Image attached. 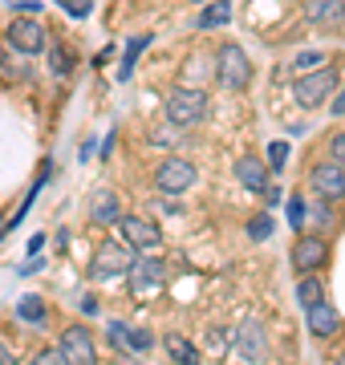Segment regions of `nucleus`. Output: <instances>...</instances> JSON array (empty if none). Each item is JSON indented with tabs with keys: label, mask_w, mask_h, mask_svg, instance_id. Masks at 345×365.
<instances>
[{
	"label": "nucleus",
	"mask_w": 345,
	"mask_h": 365,
	"mask_svg": "<svg viewBox=\"0 0 345 365\" xmlns=\"http://www.w3.org/2000/svg\"><path fill=\"white\" fill-rule=\"evenodd\" d=\"M333 90H337V69L321 66V69H313V73H297L292 98H297V106H305V110H317L321 102H329Z\"/></svg>",
	"instance_id": "obj_1"
},
{
	"label": "nucleus",
	"mask_w": 345,
	"mask_h": 365,
	"mask_svg": "<svg viewBox=\"0 0 345 365\" xmlns=\"http://www.w3.org/2000/svg\"><path fill=\"white\" fill-rule=\"evenodd\" d=\"M134 268V256H130V244L126 240H106V244H98V252H93L90 260V276H98V280H114V276H126Z\"/></svg>",
	"instance_id": "obj_2"
},
{
	"label": "nucleus",
	"mask_w": 345,
	"mask_h": 365,
	"mask_svg": "<svg viewBox=\"0 0 345 365\" xmlns=\"http://www.w3.org/2000/svg\"><path fill=\"white\" fill-rule=\"evenodd\" d=\"M167 118H171V126H179V130L200 126L203 118H207V98H203V90H187V86H179V90L167 98Z\"/></svg>",
	"instance_id": "obj_3"
},
{
	"label": "nucleus",
	"mask_w": 345,
	"mask_h": 365,
	"mask_svg": "<svg viewBox=\"0 0 345 365\" xmlns=\"http://www.w3.org/2000/svg\"><path fill=\"white\" fill-rule=\"evenodd\" d=\"M215 78L224 90H244L248 81H252V61H248V53L240 49V45H224L220 57H215Z\"/></svg>",
	"instance_id": "obj_4"
},
{
	"label": "nucleus",
	"mask_w": 345,
	"mask_h": 365,
	"mask_svg": "<svg viewBox=\"0 0 345 365\" xmlns=\"http://www.w3.org/2000/svg\"><path fill=\"white\" fill-rule=\"evenodd\" d=\"M163 280H167V268L159 260H150V252H146L143 260H134V268L126 272V284L138 300H150L163 292Z\"/></svg>",
	"instance_id": "obj_5"
},
{
	"label": "nucleus",
	"mask_w": 345,
	"mask_h": 365,
	"mask_svg": "<svg viewBox=\"0 0 345 365\" xmlns=\"http://www.w3.org/2000/svg\"><path fill=\"white\" fill-rule=\"evenodd\" d=\"M309 182H313V191H317V199H329V203H337V199H345V163H317V167L309 170Z\"/></svg>",
	"instance_id": "obj_6"
},
{
	"label": "nucleus",
	"mask_w": 345,
	"mask_h": 365,
	"mask_svg": "<svg viewBox=\"0 0 345 365\" xmlns=\"http://www.w3.org/2000/svg\"><path fill=\"white\" fill-rule=\"evenodd\" d=\"M118 232H122V240H126L134 252H159V244H163L159 227H155V223H146V220H138V215H122Z\"/></svg>",
	"instance_id": "obj_7"
},
{
	"label": "nucleus",
	"mask_w": 345,
	"mask_h": 365,
	"mask_svg": "<svg viewBox=\"0 0 345 365\" xmlns=\"http://www.w3.org/2000/svg\"><path fill=\"white\" fill-rule=\"evenodd\" d=\"M195 182V167L187 163V158H167L159 170H155V187H159L163 195H179Z\"/></svg>",
	"instance_id": "obj_8"
},
{
	"label": "nucleus",
	"mask_w": 345,
	"mask_h": 365,
	"mask_svg": "<svg viewBox=\"0 0 345 365\" xmlns=\"http://www.w3.org/2000/svg\"><path fill=\"white\" fill-rule=\"evenodd\" d=\"M4 37H9V45H13L16 53H25V57H33V53L45 49V29H41L33 16H16Z\"/></svg>",
	"instance_id": "obj_9"
},
{
	"label": "nucleus",
	"mask_w": 345,
	"mask_h": 365,
	"mask_svg": "<svg viewBox=\"0 0 345 365\" xmlns=\"http://www.w3.org/2000/svg\"><path fill=\"white\" fill-rule=\"evenodd\" d=\"M325 260H329V244H325L321 235H301V240L292 244V268H297V272H317Z\"/></svg>",
	"instance_id": "obj_10"
},
{
	"label": "nucleus",
	"mask_w": 345,
	"mask_h": 365,
	"mask_svg": "<svg viewBox=\"0 0 345 365\" xmlns=\"http://www.w3.org/2000/svg\"><path fill=\"white\" fill-rule=\"evenodd\" d=\"M61 353H66L69 365H90L93 361V337H90V329L69 325L66 333H61Z\"/></svg>",
	"instance_id": "obj_11"
},
{
	"label": "nucleus",
	"mask_w": 345,
	"mask_h": 365,
	"mask_svg": "<svg viewBox=\"0 0 345 365\" xmlns=\"http://www.w3.org/2000/svg\"><path fill=\"white\" fill-rule=\"evenodd\" d=\"M337 329H341V317H337V309L329 300H321V304L309 309V333L313 337H337Z\"/></svg>",
	"instance_id": "obj_12"
},
{
	"label": "nucleus",
	"mask_w": 345,
	"mask_h": 365,
	"mask_svg": "<svg viewBox=\"0 0 345 365\" xmlns=\"http://www.w3.org/2000/svg\"><path fill=\"white\" fill-rule=\"evenodd\" d=\"M268 170L272 167H264L260 158H252V155H244L236 163V179L248 187V191H268Z\"/></svg>",
	"instance_id": "obj_13"
},
{
	"label": "nucleus",
	"mask_w": 345,
	"mask_h": 365,
	"mask_svg": "<svg viewBox=\"0 0 345 365\" xmlns=\"http://www.w3.org/2000/svg\"><path fill=\"white\" fill-rule=\"evenodd\" d=\"M90 220L93 223H118L122 220V203L114 191H98V195L90 199Z\"/></svg>",
	"instance_id": "obj_14"
},
{
	"label": "nucleus",
	"mask_w": 345,
	"mask_h": 365,
	"mask_svg": "<svg viewBox=\"0 0 345 365\" xmlns=\"http://www.w3.org/2000/svg\"><path fill=\"white\" fill-rule=\"evenodd\" d=\"M236 349H240V357H248V361H260L268 353V345H264V333H260V325H244L240 329V341H236Z\"/></svg>",
	"instance_id": "obj_15"
},
{
	"label": "nucleus",
	"mask_w": 345,
	"mask_h": 365,
	"mask_svg": "<svg viewBox=\"0 0 345 365\" xmlns=\"http://www.w3.org/2000/svg\"><path fill=\"white\" fill-rule=\"evenodd\" d=\"M309 21H317V25H341L345 21V4L341 0H309Z\"/></svg>",
	"instance_id": "obj_16"
},
{
	"label": "nucleus",
	"mask_w": 345,
	"mask_h": 365,
	"mask_svg": "<svg viewBox=\"0 0 345 365\" xmlns=\"http://www.w3.org/2000/svg\"><path fill=\"white\" fill-rule=\"evenodd\" d=\"M297 300H301L305 309H313V304L325 300V284H321L317 272H301V280H297Z\"/></svg>",
	"instance_id": "obj_17"
},
{
	"label": "nucleus",
	"mask_w": 345,
	"mask_h": 365,
	"mask_svg": "<svg viewBox=\"0 0 345 365\" xmlns=\"http://www.w3.org/2000/svg\"><path fill=\"white\" fill-rule=\"evenodd\" d=\"M163 349H167L171 361H200V349L187 337H179V333H167V337H163Z\"/></svg>",
	"instance_id": "obj_18"
},
{
	"label": "nucleus",
	"mask_w": 345,
	"mask_h": 365,
	"mask_svg": "<svg viewBox=\"0 0 345 365\" xmlns=\"http://www.w3.org/2000/svg\"><path fill=\"white\" fill-rule=\"evenodd\" d=\"M232 21V4L227 0H215V4H207L200 16V29H215V25H227Z\"/></svg>",
	"instance_id": "obj_19"
},
{
	"label": "nucleus",
	"mask_w": 345,
	"mask_h": 365,
	"mask_svg": "<svg viewBox=\"0 0 345 365\" xmlns=\"http://www.w3.org/2000/svg\"><path fill=\"white\" fill-rule=\"evenodd\" d=\"M16 317H21V321H33V325H45V309H41L37 297L21 300V304H16Z\"/></svg>",
	"instance_id": "obj_20"
},
{
	"label": "nucleus",
	"mask_w": 345,
	"mask_h": 365,
	"mask_svg": "<svg viewBox=\"0 0 345 365\" xmlns=\"http://www.w3.org/2000/svg\"><path fill=\"white\" fill-rule=\"evenodd\" d=\"M321 66H329V57H325V53H317V49L301 53V57L292 61V69H297V73H313V69H321Z\"/></svg>",
	"instance_id": "obj_21"
},
{
	"label": "nucleus",
	"mask_w": 345,
	"mask_h": 365,
	"mask_svg": "<svg viewBox=\"0 0 345 365\" xmlns=\"http://www.w3.org/2000/svg\"><path fill=\"white\" fill-rule=\"evenodd\" d=\"M146 41H150V37H134V41H130V49H126V57H122V69H118L122 78H130V73H134V61H138V53L146 49Z\"/></svg>",
	"instance_id": "obj_22"
},
{
	"label": "nucleus",
	"mask_w": 345,
	"mask_h": 365,
	"mask_svg": "<svg viewBox=\"0 0 345 365\" xmlns=\"http://www.w3.org/2000/svg\"><path fill=\"white\" fill-rule=\"evenodd\" d=\"M49 66H53V73H73V53L69 49H53V57H49Z\"/></svg>",
	"instance_id": "obj_23"
},
{
	"label": "nucleus",
	"mask_w": 345,
	"mask_h": 365,
	"mask_svg": "<svg viewBox=\"0 0 345 365\" xmlns=\"http://www.w3.org/2000/svg\"><path fill=\"white\" fill-rule=\"evenodd\" d=\"M289 223L297 232H305V199H289Z\"/></svg>",
	"instance_id": "obj_24"
},
{
	"label": "nucleus",
	"mask_w": 345,
	"mask_h": 365,
	"mask_svg": "<svg viewBox=\"0 0 345 365\" xmlns=\"http://www.w3.org/2000/svg\"><path fill=\"white\" fill-rule=\"evenodd\" d=\"M248 235H252V240H268V235H272V220H268V215H256V220L248 223Z\"/></svg>",
	"instance_id": "obj_25"
},
{
	"label": "nucleus",
	"mask_w": 345,
	"mask_h": 365,
	"mask_svg": "<svg viewBox=\"0 0 345 365\" xmlns=\"http://www.w3.org/2000/svg\"><path fill=\"white\" fill-rule=\"evenodd\" d=\"M268 163H272V170H284V163H289V146L272 143V146H268Z\"/></svg>",
	"instance_id": "obj_26"
},
{
	"label": "nucleus",
	"mask_w": 345,
	"mask_h": 365,
	"mask_svg": "<svg viewBox=\"0 0 345 365\" xmlns=\"http://www.w3.org/2000/svg\"><path fill=\"white\" fill-rule=\"evenodd\" d=\"M150 345H155V337H150L146 329H130V349L146 353V349H150Z\"/></svg>",
	"instance_id": "obj_27"
},
{
	"label": "nucleus",
	"mask_w": 345,
	"mask_h": 365,
	"mask_svg": "<svg viewBox=\"0 0 345 365\" xmlns=\"http://www.w3.org/2000/svg\"><path fill=\"white\" fill-rule=\"evenodd\" d=\"M110 341H114L118 349H122V345H130V329H126V325H118V321H114V325H110Z\"/></svg>",
	"instance_id": "obj_28"
},
{
	"label": "nucleus",
	"mask_w": 345,
	"mask_h": 365,
	"mask_svg": "<svg viewBox=\"0 0 345 365\" xmlns=\"http://www.w3.org/2000/svg\"><path fill=\"white\" fill-rule=\"evenodd\" d=\"M325 203H329V199H321V207L313 203V215H309V220H313V227H329V211H325Z\"/></svg>",
	"instance_id": "obj_29"
},
{
	"label": "nucleus",
	"mask_w": 345,
	"mask_h": 365,
	"mask_svg": "<svg viewBox=\"0 0 345 365\" xmlns=\"http://www.w3.org/2000/svg\"><path fill=\"white\" fill-rule=\"evenodd\" d=\"M66 9H69V16H90V0H66Z\"/></svg>",
	"instance_id": "obj_30"
},
{
	"label": "nucleus",
	"mask_w": 345,
	"mask_h": 365,
	"mask_svg": "<svg viewBox=\"0 0 345 365\" xmlns=\"http://www.w3.org/2000/svg\"><path fill=\"white\" fill-rule=\"evenodd\" d=\"M329 150H333V158H337V163H345V130L329 138Z\"/></svg>",
	"instance_id": "obj_31"
},
{
	"label": "nucleus",
	"mask_w": 345,
	"mask_h": 365,
	"mask_svg": "<svg viewBox=\"0 0 345 365\" xmlns=\"http://www.w3.org/2000/svg\"><path fill=\"white\" fill-rule=\"evenodd\" d=\"M13 9H16V13H37L41 0H13Z\"/></svg>",
	"instance_id": "obj_32"
},
{
	"label": "nucleus",
	"mask_w": 345,
	"mask_h": 365,
	"mask_svg": "<svg viewBox=\"0 0 345 365\" xmlns=\"http://www.w3.org/2000/svg\"><path fill=\"white\" fill-rule=\"evenodd\" d=\"M329 110H333V114H345V90H337V98L329 102Z\"/></svg>",
	"instance_id": "obj_33"
}]
</instances>
